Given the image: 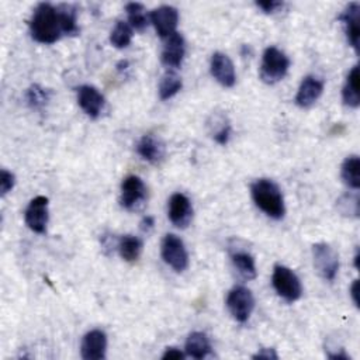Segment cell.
I'll list each match as a JSON object with an SVG mask.
<instances>
[{"mask_svg":"<svg viewBox=\"0 0 360 360\" xmlns=\"http://www.w3.org/2000/svg\"><path fill=\"white\" fill-rule=\"evenodd\" d=\"M73 4L39 3L30 20L31 37L41 44H53L62 35H76L77 13Z\"/></svg>","mask_w":360,"mask_h":360,"instance_id":"6da1fadb","label":"cell"},{"mask_svg":"<svg viewBox=\"0 0 360 360\" xmlns=\"http://www.w3.org/2000/svg\"><path fill=\"white\" fill-rule=\"evenodd\" d=\"M255 204L273 219H281L285 214L284 198L278 186L270 179H259L250 186Z\"/></svg>","mask_w":360,"mask_h":360,"instance_id":"7a4b0ae2","label":"cell"},{"mask_svg":"<svg viewBox=\"0 0 360 360\" xmlns=\"http://www.w3.org/2000/svg\"><path fill=\"white\" fill-rule=\"evenodd\" d=\"M290 59L283 51L276 46H269L264 49L260 63V79L267 84H274L280 82L288 72Z\"/></svg>","mask_w":360,"mask_h":360,"instance_id":"3957f363","label":"cell"},{"mask_svg":"<svg viewBox=\"0 0 360 360\" xmlns=\"http://www.w3.org/2000/svg\"><path fill=\"white\" fill-rule=\"evenodd\" d=\"M271 284H273L276 292L288 302H294L302 295V285H301L300 278L291 269H288L283 264L274 266L273 276H271Z\"/></svg>","mask_w":360,"mask_h":360,"instance_id":"277c9868","label":"cell"},{"mask_svg":"<svg viewBox=\"0 0 360 360\" xmlns=\"http://www.w3.org/2000/svg\"><path fill=\"white\" fill-rule=\"evenodd\" d=\"M226 307L232 315V318L239 322V323H245L255 308V297L252 294V291L246 287L238 285L233 287L226 297Z\"/></svg>","mask_w":360,"mask_h":360,"instance_id":"5b68a950","label":"cell"},{"mask_svg":"<svg viewBox=\"0 0 360 360\" xmlns=\"http://www.w3.org/2000/svg\"><path fill=\"white\" fill-rule=\"evenodd\" d=\"M314 266L319 276L326 281H333L339 270V256L328 243H315L312 246Z\"/></svg>","mask_w":360,"mask_h":360,"instance_id":"8992f818","label":"cell"},{"mask_svg":"<svg viewBox=\"0 0 360 360\" xmlns=\"http://www.w3.org/2000/svg\"><path fill=\"white\" fill-rule=\"evenodd\" d=\"M160 253L165 263L169 264L174 271L181 273L187 269L188 255L183 240L179 236L173 233L165 235L160 246Z\"/></svg>","mask_w":360,"mask_h":360,"instance_id":"52a82bcc","label":"cell"},{"mask_svg":"<svg viewBox=\"0 0 360 360\" xmlns=\"http://www.w3.org/2000/svg\"><path fill=\"white\" fill-rule=\"evenodd\" d=\"M145 198H146V187L141 180V177L138 176L125 177L121 184V195H120L121 205L128 211H134L143 204Z\"/></svg>","mask_w":360,"mask_h":360,"instance_id":"ba28073f","label":"cell"},{"mask_svg":"<svg viewBox=\"0 0 360 360\" xmlns=\"http://www.w3.org/2000/svg\"><path fill=\"white\" fill-rule=\"evenodd\" d=\"M149 20L160 38H169L176 32L179 22V11L172 6H160L150 11Z\"/></svg>","mask_w":360,"mask_h":360,"instance_id":"9c48e42d","label":"cell"},{"mask_svg":"<svg viewBox=\"0 0 360 360\" xmlns=\"http://www.w3.org/2000/svg\"><path fill=\"white\" fill-rule=\"evenodd\" d=\"M24 219L31 231L44 233L48 225V198L44 195L32 198L25 210Z\"/></svg>","mask_w":360,"mask_h":360,"instance_id":"30bf717a","label":"cell"},{"mask_svg":"<svg viewBox=\"0 0 360 360\" xmlns=\"http://www.w3.org/2000/svg\"><path fill=\"white\" fill-rule=\"evenodd\" d=\"M107 336L101 329L87 332L80 345V353L84 360H101L105 357Z\"/></svg>","mask_w":360,"mask_h":360,"instance_id":"8fae6325","label":"cell"},{"mask_svg":"<svg viewBox=\"0 0 360 360\" xmlns=\"http://www.w3.org/2000/svg\"><path fill=\"white\" fill-rule=\"evenodd\" d=\"M211 75L214 79L224 87H232L236 82V73L232 60L228 55L222 52H215L211 56L210 62Z\"/></svg>","mask_w":360,"mask_h":360,"instance_id":"7c38bea8","label":"cell"},{"mask_svg":"<svg viewBox=\"0 0 360 360\" xmlns=\"http://www.w3.org/2000/svg\"><path fill=\"white\" fill-rule=\"evenodd\" d=\"M193 218V207L187 195L174 193L169 200V219L177 228H187Z\"/></svg>","mask_w":360,"mask_h":360,"instance_id":"4fadbf2b","label":"cell"},{"mask_svg":"<svg viewBox=\"0 0 360 360\" xmlns=\"http://www.w3.org/2000/svg\"><path fill=\"white\" fill-rule=\"evenodd\" d=\"M77 103L90 118H97L104 108L105 100L94 86L83 84L77 89Z\"/></svg>","mask_w":360,"mask_h":360,"instance_id":"5bb4252c","label":"cell"},{"mask_svg":"<svg viewBox=\"0 0 360 360\" xmlns=\"http://www.w3.org/2000/svg\"><path fill=\"white\" fill-rule=\"evenodd\" d=\"M339 21H342L345 27V32L349 44L359 52V34H360V4L357 1H352L339 15Z\"/></svg>","mask_w":360,"mask_h":360,"instance_id":"9a60e30c","label":"cell"},{"mask_svg":"<svg viewBox=\"0 0 360 360\" xmlns=\"http://www.w3.org/2000/svg\"><path fill=\"white\" fill-rule=\"evenodd\" d=\"M323 82L315 76H305L295 94L297 105L302 108L311 107L322 96Z\"/></svg>","mask_w":360,"mask_h":360,"instance_id":"2e32d148","label":"cell"},{"mask_svg":"<svg viewBox=\"0 0 360 360\" xmlns=\"http://www.w3.org/2000/svg\"><path fill=\"white\" fill-rule=\"evenodd\" d=\"M184 39L179 32L172 34L166 38L163 51H162V63L167 68H179L184 58Z\"/></svg>","mask_w":360,"mask_h":360,"instance_id":"e0dca14e","label":"cell"},{"mask_svg":"<svg viewBox=\"0 0 360 360\" xmlns=\"http://www.w3.org/2000/svg\"><path fill=\"white\" fill-rule=\"evenodd\" d=\"M136 152L143 160L158 165L165 156V146L159 138L148 134L138 141Z\"/></svg>","mask_w":360,"mask_h":360,"instance_id":"ac0fdd59","label":"cell"},{"mask_svg":"<svg viewBox=\"0 0 360 360\" xmlns=\"http://www.w3.org/2000/svg\"><path fill=\"white\" fill-rule=\"evenodd\" d=\"M186 354L193 359H204L211 352V343L205 333L193 332L188 335L184 346Z\"/></svg>","mask_w":360,"mask_h":360,"instance_id":"d6986e66","label":"cell"},{"mask_svg":"<svg viewBox=\"0 0 360 360\" xmlns=\"http://www.w3.org/2000/svg\"><path fill=\"white\" fill-rule=\"evenodd\" d=\"M343 103L350 108H357L360 104L359 96V66H353L349 72L345 86L342 89Z\"/></svg>","mask_w":360,"mask_h":360,"instance_id":"ffe728a7","label":"cell"},{"mask_svg":"<svg viewBox=\"0 0 360 360\" xmlns=\"http://www.w3.org/2000/svg\"><path fill=\"white\" fill-rule=\"evenodd\" d=\"M340 176L343 183L357 190L360 188V159L356 155L347 156L340 167Z\"/></svg>","mask_w":360,"mask_h":360,"instance_id":"44dd1931","label":"cell"},{"mask_svg":"<svg viewBox=\"0 0 360 360\" xmlns=\"http://www.w3.org/2000/svg\"><path fill=\"white\" fill-rule=\"evenodd\" d=\"M231 259L239 274L245 280H253L257 276L253 256L246 250H235L231 253Z\"/></svg>","mask_w":360,"mask_h":360,"instance_id":"7402d4cb","label":"cell"},{"mask_svg":"<svg viewBox=\"0 0 360 360\" xmlns=\"http://www.w3.org/2000/svg\"><path fill=\"white\" fill-rule=\"evenodd\" d=\"M118 252L125 262H136L142 253V242L136 236L125 235L118 242Z\"/></svg>","mask_w":360,"mask_h":360,"instance_id":"603a6c76","label":"cell"},{"mask_svg":"<svg viewBox=\"0 0 360 360\" xmlns=\"http://www.w3.org/2000/svg\"><path fill=\"white\" fill-rule=\"evenodd\" d=\"M125 11L128 15V24L132 28L136 31H143L148 27V14L141 3H128L125 6Z\"/></svg>","mask_w":360,"mask_h":360,"instance_id":"cb8c5ba5","label":"cell"},{"mask_svg":"<svg viewBox=\"0 0 360 360\" xmlns=\"http://www.w3.org/2000/svg\"><path fill=\"white\" fill-rule=\"evenodd\" d=\"M132 39V27L127 21H117L111 34H110V42L118 48H127L131 44Z\"/></svg>","mask_w":360,"mask_h":360,"instance_id":"d4e9b609","label":"cell"},{"mask_svg":"<svg viewBox=\"0 0 360 360\" xmlns=\"http://www.w3.org/2000/svg\"><path fill=\"white\" fill-rule=\"evenodd\" d=\"M208 125L211 128V135L217 143L219 145L228 143L229 135H231V125L224 115L212 117V121H210Z\"/></svg>","mask_w":360,"mask_h":360,"instance_id":"484cf974","label":"cell"},{"mask_svg":"<svg viewBox=\"0 0 360 360\" xmlns=\"http://www.w3.org/2000/svg\"><path fill=\"white\" fill-rule=\"evenodd\" d=\"M180 89H181V79L173 72H166L162 76L159 83V97L162 100H167L173 97Z\"/></svg>","mask_w":360,"mask_h":360,"instance_id":"4316f807","label":"cell"},{"mask_svg":"<svg viewBox=\"0 0 360 360\" xmlns=\"http://www.w3.org/2000/svg\"><path fill=\"white\" fill-rule=\"evenodd\" d=\"M25 100H27V103L31 108L39 110L48 103L49 93H48V90L41 87L39 84H32V86L28 87L27 93H25Z\"/></svg>","mask_w":360,"mask_h":360,"instance_id":"83f0119b","label":"cell"},{"mask_svg":"<svg viewBox=\"0 0 360 360\" xmlns=\"http://www.w3.org/2000/svg\"><path fill=\"white\" fill-rule=\"evenodd\" d=\"M14 183H15L14 174L7 172L6 169H1V172H0V194L6 195L14 187Z\"/></svg>","mask_w":360,"mask_h":360,"instance_id":"f1b7e54d","label":"cell"},{"mask_svg":"<svg viewBox=\"0 0 360 360\" xmlns=\"http://www.w3.org/2000/svg\"><path fill=\"white\" fill-rule=\"evenodd\" d=\"M256 6L266 14H270V13H274L277 11L278 8L283 7V1H274V0H267V1H257Z\"/></svg>","mask_w":360,"mask_h":360,"instance_id":"f546056e","label":"cell"},{"mask_svg":"<svg viewBox=\"0 0 360 360\" xmlns=\"http://www.w3.org/2000/svg\"><path fill=\"white\" fill-rule=\"evenodd\" d=\"M252 357L253 359H264V360H276V359H278L277 353L271 347H263L256 354H253Z\"/></svg>","mask_w":360,"mask_h":360,"instance_id":"4dcf8cb0","label":"cell"},{"mask_svg":"<svg viewBox=\"0 0 360 360\" xmlns=\"http://www.w3.org/2000/svg\"><path fill=\"white\" fill-rule=\"evenodd\" d=\"M184 357H186V354L176 347H167L162 356L163 360H183Z\"/></svg>","mask_w":360,"mask_h":360,"instance_id":"1f68e13d","label":"cell"},{"mask_svg":"<svg viewBox=\"0 0 360 360\" xmlns=\"http://www.w3.org/2000/svg\"><path fill=\"white\" fill-rule=\"evenodd\" d=\"M350 295L356 307H359V280H354L350 287Z\"/></svg>","mask_w":360,"mask_h":360,"instance_id":"d6a6232c","label":"cell"},{"mask_svg":"<svg viewBox=\"0 0 360 360\" xmlns=\"http://www.w3.org/2000/svg\"><path fill=\"white\" fill-rule=\"evenodd\" d=\"M153 226V218L152 217H146L143 218V221L141 222V228L145 231V229H149Z\"/></svg>","mask_w":360,"mask_h":360,"instance_id":"836d02e7","label":"cell"},{"mask_svg":"<svg viewBox=\"0 0 360 360\" xmlns=\"http://www.w3.org/2000/svg\"><path fill=\"white\" fill-rule=\"evenodd\" d=\"M354 267L359 269V250H357L356 255H354Z\"/></svg>","mask_w":360,"mask_h":360,"instance_id":"e575fe53","label":"cell"}]
</instances>
